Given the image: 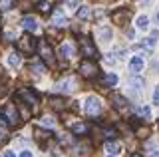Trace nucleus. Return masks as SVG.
Wrapping results in <instances>:
<instances>
[{"label":"nucleus","mask_w":159,"mask_h":157,"mask_svg":"<svg viewBox=\"0 0 159 157\" xmlns=\"http://www.w3.org/2000/svg\"><path fill=\"white\" fill-rule=\"evenodd\" d=\"M0 123H6L10 127H14V125L20 123V114H18L16 104L2 105V110H0Z\"/></svg>","instance_id":"nucleus-1"},{"label":"nucleus","mask_w":159,"mask_h":157,"mask_svg":"<svg viewBox=\"0 0 159 157\" xmlns=\"http://www.w3.org/2000/svg\"><path fill=\"white\" fill-rule=\"evenodd\" d=\"M155 20H157V24H159V12H157V14H155Z\"/></svg>","instance_id":"nucleus-34"},{"label":"nucleus","mask_w":159,"mask_h":157,"mask_svg":"<svg viewBox=\"0 0 159 157\" xmlns=\"http://www.w3.org/2000/svg\"><path fill=\"white\" fill-rule=\"evenodd\" d=\"M80 54H82L86 60H93L98 58V48H96V42L88 36H82L80 38Z\"/></svg>","instance_id":"nucleus-3"},{"label":"nucleus","mask_w":159,"mask_h":157,"mask_svg":"<svg viewBox=\"0 0 159 157\" xmlns=\"http://www.w3.org/2000/svg\"><path fill=\"white\" fill-rule=\"evenodd\" d=\"M153 104L159 105V87H155V90H153Z\"/></svg>","instance_id":"nucleus-28"},{"label":"nucleus","mask_w":159,"mask_h":157,"mask_svg":"<svg viewBox=\"0 0 159 157\" xmlns=\"http://www.w3.org/2000/svg\"><path fill=\"white\" fill-rule=\"evenodd\" d=\"M88 12H89V10H88V6H80V8H78V12H76V16L80 18V20H86V18H88Z\"/></svg>","instance_id":"nucleus-22"},{"label":"nucleus","mask_w":159,"mask_h":157,"mask_svg":"<svg viewBox=\"0 0 159 157\" xmlns=\"http://www.w3.org/2000/svg\"><path fill=\"white\" fill-rule=\"evenodd\" d=\"M131 157H143L141 153H131Z\"/></svg>","instance_id":"nucleus-33"},{"label":"nucleus","mask_w":159,"mask_h":157,"mask_svg":"<svg viewBox=\"0 0 159 157\" xmlns=\"http://www.w3.org/2000/svg\"><path fill=\"white\" fill-rule=\"evenodd\" d=\"M16 48L20 54H34V52H38V40L32 34H24L22 38H18Z\"/></svg>","instance_id":"nucleus-2"},{"label":"nucleus","mask_w":159,"mask_h":157,"mask_svg":"<svg viewBox=\"0 0 159 157\" xmlns=\"http://www.w3.org/2000/svg\"><path fill=\"white\" fill-rule=\"evenodd\" d=\"M76 54V50H74V46L70 42H64V44H60V50H58V56L62 58V60H70V58Z\"/></svg>","instance_id":"nucleus-10"},{"label":"nucleus","mask_w":159,"mask_h":157,"mask_svg":"<svg viewBox=\"0 0 159 157\" xmlns=\"http://www.w3.org/2000/svg\"><path fill=\"white\" fill-rule=\"evenodd\" d=\"M38 10L40 12H50L52 10V2H38Z\"/></svg>","instance_id":"nucleus-23"},{"label":"nucleus","mask_w":159,"mask_h":157,"mask_svg":"<svg viewBox=\"0 0 159 157\" xmlns=\"http://www.w3.org/2000/svg\"><path fill=\"white\" fill-rule=\"evenodd\" d=\"M38 54H40V60H42L44 64H48V66H54V50H52V46H50L48 42H44V40H40L38 42Z\"/></svg>","instance_id":"nucleus-5"},{"label":"nucleus","mask_w":159,"mask_h":157,"mask_svg":"<svg viewBox=\"0 0 159 157\" xmlns=\"http://www.w3.org/2000/svg\"><path fill=\"white\" fill-rule=\"evenodd\" d=\"M72 133L74 135H78V137H84L88 133V125L84 123V121H78V123H74L72 125Z\"/></svg>","instance_id":"nucleus-16"},{"label":"nucleus","mask_w":159,"mask_h":157,"mask_svg":"<svg viewBox=\"0 0 159 157\" xmlns=\"http://www.w3.org/2000/svg\"><path fill=\"white\" fill-rule=\"evenodd\" d=\"M12 4L14 2H2V4H0V10H4V12L10 10V8H12Z\"/></svg>","instance_id":"nucleus-29"},{"label":"nucleus","mask_w":159,"mask_h":157,"mask_svg":"<svg viewBox=\"0 0 159 157\" xmlns=\"http://www.w3.org/2000/svg\"><path fill=\"white\" fill-rule=\"evenodd\" d=\"M20 157H32V153H30V151H22V153H20Z\"/></svg>","instance_id":"nucleus-31"},{"label":"nucleus","mask_w":159,"mask_h":157,"mask_svg":"<svg viewBox=\"0 0 159 157\" xmlns=\"http://www.w3.org/2000/svg\"><path fill=\"white\" fill-rule=\"evenodd\" d=\"M16 107H18V114H20V119H28L30 114H32V110H30L28 105L20 104V101H16Z\"/></svg>","instance_id":"nucleus-19"},{"label":"nucleus","mask_w":159,"mask_h":157,"mask_svg":"<svg viewBox=\"0 0 159 157\" xmlns=\"http://www.w3.org/2000/svg\"><path fill=\"white\" fill-rule=\"evenodd\" d=\"M103 110V101L99 100L98 96H89L86 100V114L92 115V117H98Z\"/></svg>","instance_id":"nucleus-6"},{"label":"nucleus","mask_w":159,"mask_h":157,"mask_svg":"<svg viewBox=\"0 0 159 157\" xmlns=\"http://www.w3.org/2000/svg\"><path fill=\"white\" fill-rule=\"evenodd\" d=\"M116 84H117V76H116V74L109 72V74H106V76H103V80H102V86H103V87H113Z\"/></svg>","instance_id":"nucleus-18"},{"label":"nucleus","mask_w":159,"mask_h":157,"mask_svg":"<svg viewBox=\"0 0 159 157\" xmlns=\"http://www.w3.org/2000/svg\"><path fill=\"white\" fill-rule=\"evenodd\" d=\"M30 68H34V70H36V72L40 74V72L44 70V64H42V62H36V60H34V62H30Z\"/></svg>","instance_id":"nucleus-25"},{"label":"nucleus","mask_w":159,"mask_h":157,"mask_svg":"<svg viewBox=\"0 0 159 157\" xmlns=\"http://www.w3.org/2000/svg\"><path fill=\"white\" fill-rule=\"evenodd\" d=\"M78 70H80V76L86 78V80H92V78L98 76V66H96L93 60H82Z\"/></svg>","instance_id":"nucleus-7"},{"label":"nucleus","mask_w":159,"mask_h":157,"mask_svg":"<svg viewBox=\"0 0 159 157\" xmlns=\"http://www.w3.org/2000/svg\"><path fill=\"white\" fill-rule=\"evenodd\" d=\"M129 20V10L127 8H117V10L111 12V22L117 24V26H123Z\"/></svg>","instance_id":"nucleus-9"},{"label":"nucleus","mask_w":159,"mask_h":157,"mask_svg":"<svg viewBox=\"0 0 159 157\" xmlns=\"http://www.w3.org/2000/svg\"><path fill=\"white\" fill-rule=\"evenodd\" d=\"M16 100L20 101V104L28 105L30 110H36V107H38V96H36V92L28 90V87H22V90L16 92Z\"/></svg>","instance_id":"nucleus-4"},{"label":"nucleus","mask_w":159,"mask_h":157,"mask_svg":"<svg viewBox=\"0 0 159 157\" xmlns=\"http://www.w3.org/2000/svg\"><path fill=\"white\" fill-rule=\"evenodd\" d=\"M96 36H99V40H102V42H107L109 38H111V28H98Z\"/></svg>","instance_id":"nucleus-20"},{"label":"nucleus","mask_w":159,"mask_h":157,"mask_svg":"<svg viewBox=\"0 0 159 157\" xmlns=\"http://www.w3.org/2000/svg\"><path fill=\"white\" fill-rule=\"evenodd\" d=\"M20 64H22V54H20V52L8 54V66H10V68H18Z\"/></svg>","instance_id":"nucleus-17"},{"label":"nucleus","mask_w":159,"mask_h":157,"mask_svg":"<svg viewBox=\"0 0 159 157\" xmlns=\"http://www.w3.org/2000/svg\"><path fill=\"white\" fill-rule=\"evenodd\" d=\"M143 66H145V60H143V56H133L131 60H129V70H131L133 74L141 72Z\"/></svg>","instance_id":"nucleus-11"},{"label":"nucleus","mask_w":159,"mask_h":157,"mask_svg":"<svg viewBox=\"0 0 159 157\" xmlns=\"http://www.w3.org/2000/svg\"><path fill=\"white\" fill-rule=\"evenodd\" d=\"M72 153H74V157H88L92 153V143L89 141H80L78 145L72 147Z\"/></svg>","instance_id":"nucleus-8"},{"label":"nucleus","mask_w":159,"mask_h":157,"mask_svg":"<svg viewBox=\"0 0 159 157\" xmlns=\"http://www.w3.org/2000/svg\"><path fill=\"white\" fill-rule=\"evenodd\" d=\"M137 28H139V30H147V28H149V18L143 16V14L137 16Z\"/></svg>","instance_id":"nucleus-21"},{"label":"nucleus","mask_w":159,"mask_h":157,"mask_svg":"<svg viewBox=\"0 0 159 157\" xmlns=\"http://www.w3.org/2000/svg\"><path fill=\"white\" fill-rule=\"evenodd\" d=\"M137 135L139 137H147L149 135V129H147V127H137Z\"/></svg>","instance_id":"nucleus-27"},{"label":"nucleus","mask_w":159,"mask_h":157,"mask_svg":"<svg viewBox=\"0 0 159 157\" xmlns=\"http://www.w3.org/2000/svg\"><path fill=\"white\" fill-rule=\"evenodd\" d=\"M52 133H50V131H44V129H36V137L38 139H44V137H50Z\"/></svg>","instance_id":"nucleus-26"},{"label":"nucleus","mask_w":159,"mask_h":157,"mask_svg":"<svg viewBox=\"0 0 159 157\" xmlns=\"http://www.w3.org/2000/svg\"><path fill=\"white\" fill-rule=\"evenodd\" d=\"M139 115H149V107H139Z\"/></svg>","instance_id":"nucleus-30"},{"label":"nucleus","mask_w":159,"mask_h":157,"mask_svg":"<svg viewBox=\"0 0 159 157\" xmlns=\"http://www.w3.org/2000/svg\"><path fill=\"white\" fill-rule=\"evenodd\" d=\"M111 104H113V107L121 110V107H125V105H127V100H125V97H123L121 94H116V92H113V94H111Z\"/></svg>","instance_id":"nucleus-15"},{"label":"nucleus","mask_w":159,"mask_h":157,"mask_svg":"<svg viewBox=\"0 0 159 157\" xmlns=\"http://www.w3.org/2000/svg\"><path fill=\"white\" fill-rule=\"evenodd\" d=\"M48 104H50V107H54V110H58V111H62L64 107L68 105L66 100H64V97H60V96H52V97L48 100Z\"/></svg>","instance_id":"nucleus-12"},{"label":"nucleus","mask_w":159,"mask_h":157,"mask_svg":"<svg viewBox=\"0 0 159 157\" xmlns=\"http://www.w3.org/2000/svg\"><path fill=\"white\" fill-rule=\"evenodd\" d=\"M4 157H14V153H12V151H6V153H4Z\"/></svg>","instance_id":"nucleus-32"},{"label":"nucleus","mask_w":159,"mask_h":157,"mask_svg":"<svg viewBox=\"0 0 159 157\" xmlns=\"http://www.w3.org/2000/svg\"><path fill=\"white\" fill-rule=\"evenodd\" d=\"M22 28H24V30H28V32H34L38 28V22L34 20L32 16H24L22 18Z\"/></svg>","instance_id":"nucleus-14"},{"label":"nucleus","mask_w":159,"mask_h":157,"mask_svg":"<svg viewBox=\"0 0 159 157\" xmlns=\"http://www.w3.org/2000/svg\"><path fill=\"white\" fill-rule=\"evenodd\" d=\"M103 147H106V151L109 153V157H116L119 151H121V145H119L117 141H106V145H103Z\"/></svg>","instance_id":"nucleus-13"},{"label":"nucleus","mask_w":159,"mask_h":157,"mask_svg":"<svg viewBox=\"0 0 159 157\" xmlns=\"http://www.w3.org/2000/svg\"><path fill=\"white\" fill-rule=\"evenodd\" d=\"M6 92H8V82L6 80H0V97L6 96Z\"/></svg>","instance_id":"nucleus-24"}]
</instances>
